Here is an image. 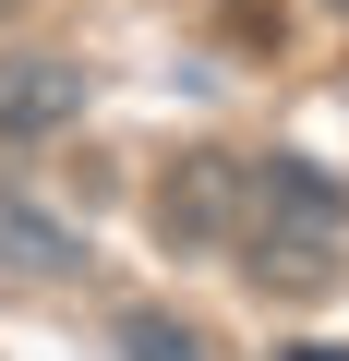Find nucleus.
Instances as JSON below:
<instances>
[{"mask_svg":"<svg viewBox=\"0 0 349 361\" xmlns=\"http://www.w3.org/2000/svg\"><path fill=\"white\" fill-rule=\"evenodd\" d=\"M289 361H349V349H289Z\"/></svg>","mask_w":349,"mask_h":361,"instance_id":"6","label":"nucleus"},{"mask_svg":"<svg viewBox=\"0 0 349 361\" xmlns=\"http://www.w3.org/2000/svg\"><path fill=\"white\" fill-rule=\"evenodd\" d=\"M241 217H253V157H229V145L169 157V180H157V241L169 253H229Z\"/></svg>","mask_w":349,"mask_h":361,"instance_id":"2","label":"nucleus"},{"mask_svg":"<svg viewBox=\"0 0 349 361\" xmlns=\"http://www.w3.org/2000/svg\"><path fill=\"white\" fill-rule=\"evenodd\" d=\"M0 265H25V277H73V265H85V241H73L61 217H37V205L0 193Z\"/></svg>","mask_w":349,"mask_h":361,"instance_id":"4","label":"nucleus"},{"mask_svg":"<svg viewBox=\"0 0 349 361\" xmlns=\"http://www.w3.org/2000/svg\"><path fill=\"white\" fill-rule=\"evenodd\" d=\"M73 109H85V61H61V49L0 61V145H49V133H73Z\"/></svg>","mask_w":349,"mask_h":361,"instance_id":"3","label":"nucleus"},{"mask_svg":"<svg viewBox=\"0 0 349 361\" xmlns=\"http://www.w3.org/2000/svg\"><path fill=\"white\" fill-rule=\"evenodd\" d=\"M241 265L277 301L337 289V265H349V193L325 169H301V157H265L253 169V217H241Z\"/></svg>","mask_w":349,"mask_h":361,"instance_id":"1","label":"nucleus"},{"mask_svg":"<svg viewBox=\"0 0 349 361\" xmlns=\"http://www.w3.org/2000/svg\"><path fill=\"white\" fill-rule=\"evenodd\" d=\"M337 13H349V0H337Z\"/></svg>","mask_w":349,"mask_h":361,"instance_id":"7","label":"nucleus"},{"mask_svg":"<svg viewBox=\"0 0 349 361\" xmlns=\"http://www.w3.org/2000/svg\"><path fill=\"white\" fill-rule=\"evenodd\" d=\"M121 361H205V325H181V313L133 301V313H121Z\"/></svg>","mask_w":349,"mask_h":361,"instance_id":"5","label":"nucleus"}]
</instances>
